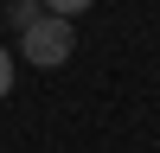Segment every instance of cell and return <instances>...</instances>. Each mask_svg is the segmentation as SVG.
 Here are the masks:
<instances>
[{"mask_svg":"<svg viewBox=\"0 0 160 153\" xmlns=\"http://www.w3.org/2000/svg\"><path fill=\"white\" fill-rule=\"evenodd\" d=\"M71 51H77L71 19H51V13H38V19L19 32V58L32 64V70H58V64H71Z\"/></svg>","mask_w":160,"mask_h":153,"instance_id":"6da1fadb","label":"cell"},{"mask_svg":"<svg viewBox=\"0 0 160 153\" xmlns=\"http://www.w3.org/2000/svg\"><path fill=\"white\" fill-rule=\"evenodd\" d=\"M90 7H96V0H45L51 19H77V13H90Z\"/></svg>","mask_w":160,"mask_h":153,"instance_id":"7a4b0ae2","label":"cell"},{"mask_svg":"<svg viewBox=\"0 0 160 153\" xmlns=\"http://www.w3.org/2000/svg\"><path fill=\"white\" fill-rule=\"evenodd\" d=\"M32 19H38V7H32V0H13V7H7V26H13V32H26Z\"/></svg>","mask_w":160,"mask_h":153,"instance_id":"3957f363","label":"cell"},{"mask_svg":"<svg viewBox=\"0 0 160 153\" xmlns=\"http://www.w3.org/2000/svg\"><path fill=\"white\" fill-rule=\"evenodd\" d=\"M0 96H13V51L0 45Z\"/></svg>","mask_w":160,"mask_h":153,"instance_id":"277c9868","label":"cell"}]
</instances>
